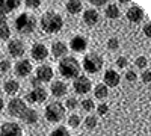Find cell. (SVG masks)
<instances>
[{"label": "cell", "instance_id": "6da1fadb", "mask_svg": "<svg viewBox=\"0 0 151 136\" xmlns=\"http://www.w3.org/2000/svg\"><path fill=\"white\" fill-rule=\"evenodd\" d=\"M62 27H64V18L58 12L48 11L41 17V29L45 33H58Z\"/></svg>", "mask_w": 151, "mask_h": 136}, {"label": "cell", "instance_id": "7a4b0ae2", "mask_svg": "<svg viewBox=\"0 0 151 136\" xmlns=\"http://www.w3.org/2000/svg\"><path fill=\"white\" fill-rule=\"evenodd\" d=\"M80 62L73 56H65L59 62V73L64 79H76L80 74Z\"/></svg>", "mask_w": 151, "mask_h": 136}, {"label": "cell", "instance_id": "3957f363", "mask_svg": "<svg viewBox=\"0 0 151 136\" xmlns=\"http://www.w3.org/2000/svg\"><path fill=\"white\" fill-rule=\"evenodd\" d=\"M36 18L32 15V14H27V12H23V14H20L17 18H15V23L14 26L17 29L18 33H24V35H29L32 33L35 29H36Z\"/></svg>", "mask_w": 151, "mask_h": 136}, {"label": "cell", "instance_id": "277c9868", "mask_svg": "<svg viewBox=\"0 0 151 136\" xmlns=\"http://www.w3.org/2000/svg\"><path fill=\"white\" fill-rule=\"evenodd\" d=\"M103 64H104L103 58L100 55H97V53H88V55H85V58L82 60L83 70L86 73H89V74H97L103 68Z\"/></svg>", "mask_w": 151, "mask_h": 136}, {"label": "cell", "instance_id": "5b68a950", "mask_svg": "<svg viewBox=\"0 0 151 136\" xmlns=\"http://www.w3.org/2000/svg\"><path fill=\"white\" fill-rule=\"evenodd\" d=\"M45 119L48 122H59L65 115V106L62 104L60 101H53L47 104L45 110H44Z\"/></svg>", "mask_w": 151, "mask_h": 136}, {"label": "cell", "instance_id": "8992f818", "mask_svg": "<svg viewBox=\"0 0 151 136\" xmlns=\"http://www.w3.org/2000/svg\"><path fill=\"white\" fill-rule=\"evenodd\" d=\"M26 109H27V106H26V103H24V100H21V98H12V100L8 103V112L12 117L20 118L24 114Z\"/></svg>", "mask_w": 151, "mask_h": 136}, {"label": "cell", "instance_id": "52a82bcc", "mask_svg": "<svg viewBox=\"0 0 151 136\" xmlns=\"http://www.w3.org/2000/svg\"><path fill=\"white\" fill-rule=\"evenodd\" d=\"M73 88H74V91L77 92V94H88L91 91V88H92V83H91V80L88 79L86 76H79V77H76L74 79V83H73Z\"/></svg>", "mask_w": 151, "mask_h": 136}, {"label": "cell", "instance_id": "ba28073f", "mask_svg": "<svg viewBox=\"0 0 151 136\" xmlns=\"http://www.w3.org/2000/svg\"><path fill=\"white\" fill-rule=\"evenodd\" d=\"M0 136H23V130L17 122L6 121L0 127Z\"/></svg>", "mask_w": 151, "mask_h": 136}, {"label": "cell", "instance_id": "9c48e42d", "mask_svg": "<svg viewBox=\"0 0 151 136\" xmlns=\"http://www.w3.org/2000/svg\"><path fill=\"white\" fill-rule=\"evenodd\" d=\"M30 55L35 60L41 62V60H45L48 58V48L42 42H35L30 48Z\"/></svg>", "mask_w": 151, "mask_h": 136}, {"label": "cell", "instance_id": "30bf717a", "mask_svg": "<svg viewBox=\"0 0 151 136\" xmlns=\"http://www.w3.org/2000/svg\"><path fill=\"white\" fill-rule=\"evenodd\" d=\"M26 100L29 103H42L47 100V91L44 88H33L27 95H26Z\"/></svg>", "mask_w": 151, "mask_h": 136}, {"label": "cell", "instance_id": "8fae6325", "mask_svg": "<svg viewBox=\"0 0 151 136\" xmlns=\"http://www.w3.org/2000/svg\"><path fill=\"white\" fill-rule=\"evenodd\" d=\"M24 50H26V47L20 40H12L8 44V52L12 58H21L24 55Z\"/></svg>", "mask_w": 151, "mask_h": 136}, {"label": "cell", "instance_id": "7c38bea8", "mask_svg": "<svg viewBox=\"0 0 151 136\" xmlns=\"http://www.w3.org/2000/svg\"><path fill=\"white\" fill-rule=\"evenodd\" d=\"M86 47H88V41H86L85 36H82V35H76V36H73L71 41H70V48H71L73 52H76V53H82V52H85V50H86Z\"/></svg>", "mask_w": 151, "mask_h": 136}, {"label": "cell", "instance_id": "4fadbf2b", "mask_svg": "<svg viewBox=\"0 0 151 136\" xmlns=\"http://www.w3.org/2000/svg\"><path fill=\"white\" fill-rule=\"evenodd\" d=\"M32 73V64L27 59H21L15 64V74L18 77H27Z\"/></svg>", "mask_w": 151, "mask_h": 136}, {"label": "cell", "instance_id": "5bb4252c", "mask_svg": "<svg viewBox=\"0 0 151 136\" xmlns=\"http://www.w3.org/2000/svg\"><path fill=\"white\" fill-rule=\"evenodd\" d=\"M104 85L107 86V88H115V86L119 85L121 82V76L115 71V70H107L104 73Z\"/></svg>", "mask_w": 151, "mask_h": 136}, {"label": "cell", "instance_id": "9a60e30c", "mask_svg": "<svg viewBox=\"0 0 151 136\" xmlns=\"http://www.w3.org/2000/svg\"><path fill=\"white\" fill-rule=\"evenodd\" d=\"M36 79L40 82H50L53 79V68L50 65H41L36 68Z\"/></svg>", "mask_w": 151, "mask_h": 136}, {"label": "cell", "instance_id": "2e32d148", "mask_svg": "<svg viewBox=\"0 0 151 136\" xmlns=\"http://www.w3.org/2000/svg\"><path fill=\"white\" fill-rule=\"evenodd\" d=\"M125 17H127V20L130 23H141L144 18V11L139 6H130Z\"/></svg>", "mask_w": 151, "mask_h": 136}, {"label": "cell", "instance_id": "e0dca14e", "mask_svg": "<svg viewBox=\"0 0 151 136\" xmlns=\"http://www.w3.org/2000/svg\"><path fill=\"white\" fill-rule=\"evenodd\" d=\"M50 91H52V94L55 95V97H64L65 94H67V91H68V86H67V83H64L62 80H56V82H53L52 83V88H50Z\"/></svg>", "mask_w": 151, "mask_h": 136}, {"label": "cell", "instance_id": "ac0fdd59", "mask_svg": "<svg viewBox=\"0 0 151 136\" xmlns=\"http://www.w3.org/2000/svg\"><path fill=\"white\" fill-rule=\"evenodd\" d=\"M98 20H100V14L95 9H86L85 11V14H83L85 24H88V26H95L98 23Z\"/></svg>", "mask_w": 151, "mask_h": 136}, {"label": "cell", "instance_id": "d6986e66", "mask_svg": "<svg viewBox=\"0 0 151 136\" xmlns=\"http://www.w3.org/2000/svg\"><path fill=\"white\" fill-rule=\"evenodd\" d=\"M67 53H68V47H67V44L60 42V41L53 42V45H52V55H53L55 58H65Z\"/></svg>", "mask_w": 151, "mask_h": 136}, {"label": "cell", "instance_id": "ffe728a7", "mask_svg": "<svg viewBox=\"0 0 151 136\" xmlns=\"http://www.w3.org/2000/svg\"><path fill=\"white\" fill-rule=\"evenodd\" d=\"M20 118L23 119L24 124H35V122L38 121V118H40V115H38V112H36L35 109H29L27 107Z\"/></svg>", "mask_w": 151, "mask_h": 136}, {"label": "cell", "instance_id": "44dd1931", "mask_svg": "<svg viewBox=\"0 0 151 136\" xmlns=\"http://www.w3.org/2000/svg\"><path fill=\"white\" fill-rule=\"evenodd\" d=\"M65 6H67V11L70 12V14H73V15L79 14V12L82 11V8H83L82 2H79V0H70V2H67Z\"/></svg>", "mask_w": 151, "mask_h": 136}, {"label": "cell", "instance_id": "7402d4cb", "mask_svg": "<svg viewBox=\"0 0 151 136\" xmlns=\"http://www.w3.org/2000/svg\"><path fill=\"white\" fill-rule=\"evenodd\" d=\"M94 95L98 98V100H103V98H106L109 95V89L107 86L104 83H98L95 88H94Z\"/></svg>", "mask_w": 151, "mask_h": 136}, {"label": "cell", "instance_id": "603a6c76", "mask_svg": "<svg viewBox=\"0 0 151 136\" xmlns=\"http://www.w3.org/2000/svg\"><path fill=\"white\" fill-rule=\"evenodd\" d=\"M5 91H6V94H9V95H14V94H17L18 91H20V83L17 82V80H8L6 83H5Z\"/></svg>", "mask_w": 151, "mask_h": 136}, {"label": "cell", "instance_id": "cb8c5ba5", "mask_svg": "<svg viewBox=\"0 0 151 136\" xmlns=\"http://www.w3.org/2000/svg\"><path fill=\"white\" fill-rule=\"evenodd\" d=\"M20 0H3V14L6 15V14H9L11 11H14V9H17L18 6H20Z\"/></svg>", "mask_w": 151, "mask_h": 136}, {"label": "cell", "instance_id": "d4e9b609", "mask_svg": "<svg viewBox=\"0 0 151 136\" xmlns=\"http://www.w3.org/2000/svg\"><path fill=\"white\" fill-rule=\"evenodd\" d=\"M104 14H106V17H107V18H110V20H116V18L119 17V8H118L116 5L110 3V5L106 8Z\"/></svg>", "mask_w": 151, "mask_h": 136}, {"label": "cell", "instance_id": "484cf974", "mask_svg": "<svg viewBox=\"0 0 151 136\" xmlns=\"http://www.w3.org/2000/svg\"><path fill=\"white\" fill-rule=\"evenodd\" d=\"M97 122H98L97 117H94V115H88V117L85 118V127H86L88 130H92V129L97 127Z\"/></svg>", "mask_w": 151, "mask_h": 136}, {"label": "cell", "instance_id": "4316f807", "mask_svg": "<svg viewBox=\"0 0 151 136\" xmlns=\"http://www.w3.org/2000/svg\"><path fill=\"white\" fill-rule=\"evenodd\" d=\"M9 36H11V29H9L8 24L5 23V24L0 26V40L6 41V40H9Z\"/></svg>", "mask_w": 151, "mask_h": 136}, {"label": "cell", "instance_id": "83f0119b", "mask_svg": "<svg viewBox=\"0 0 151 136\" xmlns=\"http://www.w3.org/2000/svg\"><path fill=\"white\" fill-rule=\"evenodd\" d=\"M134 65H136L137 68H141V70H147V67H148V59H147L145 56H139V58L134 60Z\"/></svg>", "mask_w": 151, "mask_h": 136}, {"label": "cell", "instance_id": "f1b7e54d", "mask_svg": "<svg viewBox=\"0 0 151 136\" xmlns=\"http://www.w3.org/2000/svg\"><path fill=\"white\" fill-rule=\"evenodd\" d=\"M68 126L70 127H79L80 126V117L79 115H76V114H73V115H70V118H68Z\"/></svg>", "mask_w": 151, "mask_h": 136}, {"label": "cell", "instance_id": "f546056e", "mask_svg": "<svg viewBox=\"0 0 151 136\" xmlns=\"http://www.w3.org/2000/svg\"><path fill=\"white\" fill-rule=\"evenodd\" d=\"M50 136H70V132L65 127H56Z\"/></svg>", "mask_w": 151, "mask_h": 136}, {"label": "cell", "instance_id": "4dcf8cb0", "mask_svg": "<svg viewBox=\"0 0 151 136\" xmlns=\"http://www.w3.org/2000/svg\"><path fill=\"white\" fill-rule=\"evenodd\" d=\"M82 109L86 110V112H91V110L94 109V101L91 100V98H85V100L82 101Z\"/></svg>", "mask_w": 151, "mask_h": 136}, {"label": "cell", "instance_id": "1f68e13d", "mask_svg": "<svg viewBox=\"0 0 151 136\" xmlns=\"http://www.w3.org/2000/svg\"><path fill=\"white\" fill-rule=\"evenodd\" d=\"M77 104H79V101L76 100V97H70V98H67V101H65V107H68L71 110L77 107Z\"/></svg>", "mask_w": 151, "mask_h": 136}, {"label": "cell", "instance_id": "d6a6232c", "mask_svg": "<svg viewBox=\"0 0 151 136\" xmlns=\"http://www.w3.org/2000/svg\"><path fill=\"white\" fill-rule=\"evenodd\" d=\"M118 47H119V41L116 38H110L107 41V48H109V50H116Z\"/></svg>", "mask_w": 151, "mask_h": 136}, {"label": "cell", "instance_id": "836d02e7", "mask_svg": "<svg viewBox=\"0 0 151 136\" xmlns=\"http://www.w3.org/2000/svg\"><path fill=\"white\" fill-rule=\"evenodd\" d=\"M97 112H98V115H106L109 112V106L106 103H100L97 107Z\"/></svg>", "mask_w": 151, "mask_h": 136}, {"label": "cell", "instance_id": "e575fe53", "mask_svg": "<svg viewBox=\"0 0 151 136\" xmlns=\"http://www.w3.org/2000/svg\"><path fill=\"white\" fill-rule=\"evenodd\" d=\"M11 70V62H9V60H2V62H0V71H2V73H8Z\"/></svg>", "mask_w": 151, "mask_h": 136}, {"label": "cell", "instance_id": "d590c367", "mask_svg": "<svg viewBox=\"0 0 151 136\" xmlns=\"http://www.w3.org/2000/svg\"><path fill=\"white\" fill-rule=\"evenodd\" d=\"M141 79H142L144 83H150V80H151V71H150V68H148V70H144Z\"/></svg>", "mask_w": 151, "mask_h": 136}, {"label": "cell", "instance_id": "8d00e7d4", "mask_svg": "<svg viewBox=\"0 0 151 136\" xmlns=\"http://www.w3.org/2000/svg\"><path fill=\"white\" fill-rule=\"evenodd\" d=\"M24 3H26V6H27V8H30V9H35V8H38V6L41 5L40 0H26Z\"/></svg>", "mask_w": 151, "mask_h": 136}, {"label": "cell", "instance_id": "74e56055", "mask_svg": "<svg viewBox=\"0 0 151 136\" xmlns=\"http://www.w3.org/2000/svg\"><path fill=\"white\" fill-rule=\"evenodd\" d=\"M127 59H125L124 56H119L118 59H116V67L118 68H125V67H127Z\"/></svg>", "mask_w": 151, "mask_h": 136}, {"label": "cell", "instance_id": "f35d334b", "mask_svg": "<svg viewBox=\"0 0 151 136\" xmlns=\"http://www.w3.org/2000/svg\"><path fill=\"white\" fill-rule=\"evenodd\" d=\"M125 80L127 82H134L136 80V73L134 71H127L125 73Z\"/></svg>", "mask_w": 151, "mask_h": 136}, {"label": "cell", "instance_id": "ab89813d", "mask_svg": "<svg viewBox=\"0 0 151 136\" xmlns=\"http://www.w3.org/2000/svg\"><path fill=\"white\" fill-rule=\"evenodd\" d=\"M150 29H151V24H150V21L145 24V26H144V33H145V36H148V38H150V36H151V32H150Z\"/></svg>", "mask_w": 151, "mask_h": 136}, {"label": "cell", "instance_id": "60d3db41", "mask_svg": "<svg viewBox=\"0 0 151 136\" xmlns=\"http://www.w3.org/2000/svg\"><path fill=\"white\" fill-rule=\"evenodd\" d=\"M32 85L35 86V88H40V85H41V82L38 80L36 77H33V79H32Z\"/></svg>", "mask_w": 151, "mask_h": 136}, {"label": "cell", "instance_id": "b9f144b4", "mask_svg": "<svg viewBox=\"0 0 151 136\" xmlns=\"http://www.w3.org/2000/svg\"><path fill=\"white\" fill-rule=\"evenodd\" d=\"M5 23H6V15L0 12V26H2V24H5Z\"/></svg>", "mask_w": 151, "mask_h": 136}, {"label": "cell", "instance_id": "7bdbcfd3", "mask_svg": "<svg viewBox=\"0 0 151 136\" xmlns=\"http://www.w3.org/2000/svg\"><path fill=\"white\" fill-rule=\"evenodd\" d=\"M91 3L92 5H104L106 2H104V0H91Z\"/></svg>", "mask_w": 151, "mask_h": 136}, {"label": "cell", "instance_id": "ee69618b", "mask_svg": "<svg viewBox=\"0 0 151 136\" xmlns=\"http://www.w3.org/2000/svg\"><path fill=\"white\" fill-rule=\"evenodd\" d=\"M2 109H3V100L0 98V110H2Z\"/></svg>", "mask_w": 151, "mask_h": 136}, {"label": "cell", "instance_id": "f6af8a7d", "mask_svg": "<svg viewBox=\"0 0 151 136\" xmlns=\"http://www.w3.org/2000/svg\"><path fill=\"white\" fill-rule=\"evenodd\" d=\"M77 136H83V135H77Z\"/></svg>", "mask_w": 151, "mask_h": 136}]
</instances>
